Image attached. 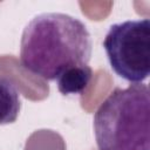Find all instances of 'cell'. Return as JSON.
<instances>
[{
    "label": "cell",
    "instance_id": "6da1fadb",
    "mask_svg": "<svg viewBox=\"0 0 150 150\" xmlns=\"http://www.w3.org/2000/svg\"><path fill=\"white\" fill-rule=\"evenodd\" d=\"M91 47L90 33L81 20L64 13H42L23 28L20 60L30 73L53 81L70 67L88 64Z\"/></svg>",
    "mask_w": 150,
    "mask_h": 150
},
{
    "label": "cell",
    "instance_id": "7a4b0ae2",
    "mask_svg": "<svg viewBox=\"0 0 150 150\" xmlns=\"http://www.w3.org/2000/svg\"><path fill=\"white\" fill-rule=\"evenodd\" d=\"M98 150H150V91L144 83L115 88L94 114Z\"/></svg>",
    "mask_w": 150,
    "mask_h": 150
},
{
    "label": "cell",
    "instance_id": "3957f363",
    "mask_svg": "<svg viewBox=\"0 0 150 150\" xmlns=\"http://www.w3.org/2000/svg\"><path fill=\"white\" fill-rule=\"evenodd\" d=\"M111 69L130 83L150 74V20H127L110 26L103 40Z\"/></svg>",
    "mask_w": 150,
    "mask_h": 150
},
{
    "label": "cell",
    "instance_id": "277c9868",
    "mask_svg": "<svg viewBox=\"0 0 150 150\" xmlns=\"http://www.w3.org/2000/svg\"><path fill=\"white\" fill-rule=\"evenodd\" d=\"M93 70L88 64L74 66L64 70L57 79V89L63 95L82 94L89 86Z\"/></svg>",
    "mask_w": 150,
    "mask_h": 150
},
{
    "label": "cell",
    "instance_id": "5b68a950",
    "mask_svg": "<svg viewBox=\"0 0 150 150\" xmlns=\"http://www.w3.org/2000/svg\"><path fill=\"white\" fill-rule=\"evenodd\" d=\"M20 108V94L15 84L9 79L0 76V125L15 122Z\"/></svg>",
    "mask_w": 150,
    "mask_h": 150
}]
</instances>
